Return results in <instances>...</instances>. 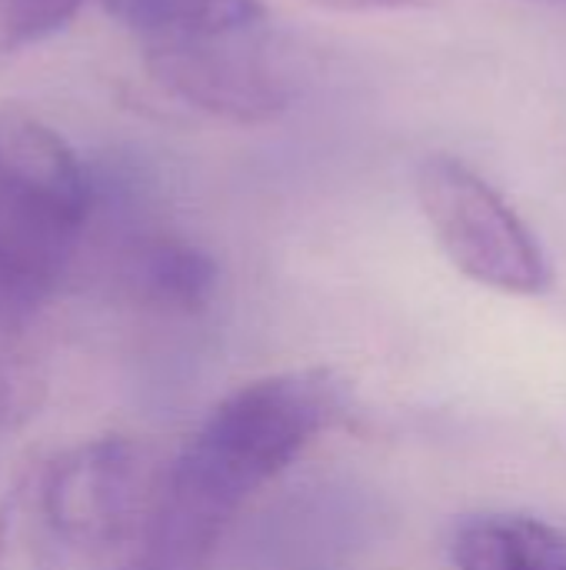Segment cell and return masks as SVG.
Returning <instances> with one entry per match:
<instances>
[{
  "mask_svg": "<svg viewBox=\"0 0 566 570\" xmlns=\"http://www.w3.org/2000/svg\"><path fill=\"white\" fill-rule=\"evenodd\" d=\"M0 210L73 244L93 210V180L77 150L23 107L0 110Z\"/></svg>",
  "mask_w": 566,
  "mask_h": 570,
  "instance_id": "5b68a950",
  "label": "cell"
},
{
  "mask_svg": "<svg viewBox=\"0 0 566 570\" xmlns=\"http://www.w3.org/2000/svg\"><path fill=\"white\" fill-rule=\"evenodd\" d=\"M344 414V381L324 367L247 381L210 407L157 494L180 518L224 538L234 514Z\"/></svg>",
  "mask_w": 566,
  "mask_h": 570,
  "instance_id": "6da1fadb",
  "label": "cell"
},
{
  "mask_svg": "<svg viewBox=\"0 0 566 570\" xmlns=\"http://www.w3.org/2000/svg\"><path fill=\"white\" fill-rule=\"evenodd\" d=\"M414 190L440 250L464 277L510 297L550 291L554 271L537 234L470 164L450 154H427Z\"/></svg>",
  "mask_w": 566,
  "mask_h": 570,
  "instance_id": "7a4b0ae2",
  "label": "cell"
},
{
  "mask_svg": "<svg viewBox=\"0 0 566 570\" xmlns=\"http://www.w3.org/2000/svg\"><path fill=\"white\" fill-rule=\"evenodd\" d=\"M314 7L344 10V13H384V10H414L427 7L430 0H307Z\"/></svg>",
  "mask_w": 566,
  "mask_h": 570,
  "instance_id": "7c38bea8",
  "label": "cell"
},
{
  "mask_svg": "<svg viewBox=\"0 0 566 570\" xmlns=\"http://www.w3.org/2000/svg\"><path fill=\"white\" fill-rule=\"evenodd\" d=\"M37 514L50 534L90 564L137 541L157 484L130 438H93L27 471Z\"/></svg>",
  "mask_w": 566,
  "mask_h": 570,
  "instance_id": "3957f363",
  "label": "cell"
},
{
  "mask_svg": "<svg viewBox=\"0 0 566 570\" xmlns=\"http://www.w3.org/2000/svg\"><path fill=\"white\" fill-rule=\"evenodd\" d=\"M80 554L63 548L37 514L27 474L0 504V570H90Z\"/></svg>",
  "mask_w": 566,
  "mask_h": 570,
  "instance_id": "30bf717a",
  "label": "cell"
},
{
  "mask_svg": "<svg viewBox=\"0 0 566 570\" xmlns=\"http://www.w3.org/2000/svg\"><path fill=\"white\" fill-rule=\"evenodd\" d=\"M123 281L127 291L153 311L197 314L217 291V264L187 237L147 234L130 244L123 257Z\"/></svg>",
  "mask_w": 566,
  "mask_h": 570,
  "instance_id": "8992f818",
  "label": "cell"
},
{
  "mask_svg": "<svg viewBox=\"0 0 566 570\" xmlns=\"http://www.w3.org/2000/svg\"><path fill=\"white\" fill-rule=\"evenodd\" d=\"M70 244H60L0 210V351L50 297Z\"/></svg>",
  "mask_w": 566,
  "mask_h": 570,
  "instance_id": "ba28073f",
  "label": "cell"
},
{
  "mask_svg": "<svg viewBox=\"0 0 566 570\" xmlns=\"http://www.w3.org/2000/svg\"><path fill=\"white\" fill-rule=\"evenodd\" d=\"M83 0H0V50H27L63 30Z\"/></svg>",
  "mask_w": 566,
  "mask_h": 570,
  "instance_id": "8fae6325",
  "label": "cell"
},
{
  "mask_svg": "<svg viewBox=\"0 0 566 570\" xmlns=\"http://www.w3.org/2000/svg\"><path fill=\"white\" fill-rule=\"evenodd\" d=\"M3 401H7V394H0V421H3Z\"/></svg>",
  "mask_w": 566,
  "mask_h": 570,
  "instance_id": "4fadbf2b",
  "label": "cell"
},
{
  "mask_svg": "<svg viewBox=\"0 0 566 570\" xmlns=\"http://www.w3.org/2000/svg\"><path fill=\"white\" fill-rule=\"evenodd\" d=\"M103 7L130 27L140 43L230 33L270 20L264 0H103Z\"/></svg>",
  "mask_w": 566,
  "mask_h": 570,
  "instance_id": "9c48e42d",
  "label": "cell"
},
{
  "mask_svg": "<svg viewBox=\"0 0 566 570\" xmlns=\"http://www.w3.org/2000/svg\"><path fill=\"white\" fill-rule=\"evenodd\" d=\"M143 63L180 104L244 127L277 120L300 94V67L270 23L143 43Z\"/></svg>",
  "mask_w": 566,
  "mask_h": 570,
  "instance_id": "277c9868",
  "label": "cell"
},
{
  "mask_svg": "<svg viewBox=\"0 0 566 570\" xmlns=\"http://www.w3.org/2000/svg\"><path fill=\"white\" fill-rule=\"evenodd\" d=\"M457 570H566V531L530 514H470L454 528Z\"/></svg>",
  "mask_w": 566,
  "mask_h": 570,
  "instance_id": "52a82bcc",
  "label": "cell"
},
{
  "mask_svg": "<svg viewBox=\"0 0 566 570\" xmlns=\"http://www.w3.org/2000/svg\"><path fill=\"white\" fill-rule=\"evenodd\" d=\"M100 3H103V0H100Z\"/></svg>",
  "mask_w": 566,
  "mask_h": 570,
  "instance_id": "5bb4252c",
  "label": "cell"
}]
</instances>
